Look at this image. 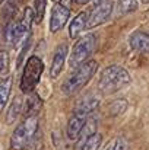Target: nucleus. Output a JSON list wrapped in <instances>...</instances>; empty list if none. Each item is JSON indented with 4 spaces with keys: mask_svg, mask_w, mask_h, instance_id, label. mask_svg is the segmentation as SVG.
<instances>
[{
    "mask_svg": "<svg viewBox=\"0 0 149 150\" xmlns=\"http://www.w3.org/2000/svg\"><path fill=\"white\" fill-rule=\"evenodd\" d=\"M130 47L139 52H149V35L145 32H135L130 35Z\"/></svg>",
    "mask_w": 149,
    "mask_h": 150,
    "instance_id": "nucleus-12",
    "label": "nucleus"
},
{
    "mask_svg": "<svg viewBox=\"0 0 149 150\" xmlns=\"http://www.w3.org/2000/svg\"><path fill=\"white\" fill-rule=\"evenodd\" d=\"M127 149H129V143L126 142V139L118 137V139H115V140L110 144V147L107 150H127Z\"/></svg>",
    "mask_w": 149,
    "mask_h": 150,
    "instance_id": "nucleus-23",
    "label": "nucleus"
},
{
    "mask_svg": "<svg viewBox=\"0 0 149 150\" xmlns=\"http://www.w3.org/2000/svg\"><path fill=\"white\" fill-rule=\"evenodd\" d=\"M22 1L24 0H7L6 1L4 9H3V16H4L6 21H12L13 19V16L18 12V9H19V6H21Z\"/></svg>",
    "mask_w": 149,
    "mask_h": 150,
    "instance_id": "nucleus-17",
    "label": "nucleus"
},
{
    "mask_svg": "<svg viewBox=\"0 0 149 150\" xmlns=\"http://www.w3.org/2000/svg\"><path fill=\"white\" fill-rule=\"evenodd\" d=\"M46 7H47V0H34L32 15H34V22H35V23H40V22L44 19Z\"/></svg>",
    "mask_w": 149,
    "mask_h": 150,
    "instance_id": "nucleus-18",
    "label": "nucleus"
},
{
    "mask_svg": "<svg viewBox=\"0 0 149 150\" xmlns=\"http://www.w3.org/2000/svg\"><path fill=\"white\" fill-rule=\"evenodd\" d=\"M101 134H97V133H94L91 137H88V140L82 144V147L81 150H97L99 147V144H101Z\"/></svg>",
    "mask_w": 149,
    "mask_h": 150,
    "instance_id": "nucleus-20",
    "label": "nucleus"
},
{
    "mask_svg": "<svg viewBox=\"0 0 149 150\" xmlns=\"http://www.w3.org/2000/svg\"><path fill=\"white\" fill-rule=\"evenodd\" d=\"M86 120L88 118L81 117L78 114H73L72 115V118L67 122V139L69 140H78L79 139V134H81L82 128L86 124Z\"/></svg>",
    "mask_w": 149,
    "mask_h": 150,
    "instance_id": "nucleus-10",
    "label": "nucleus"
},
{
    "mask_svg": "<svg viewBox=\"0 0 149 150\" xmlns=\"http://www.w3.org/2000/svg\"><path fill=\"white\" fill-rule=\"evenodd\" d=\"M86 21H88V15L85 12L79 13L72 22H70V26H69V37L70 38H76L85 28H86Z\"/></svg>",
    "mask_w": 149,
    "mask_h": 150,
    "instance_id": "nucleus-13",
    "label": "nucleus"
},
{
    "mask_svg": "<svg viewBox=\"0 0 149 150\" xmlns=\"http://www.w3.org/2000/svg\"><path fill=\"white\" fill-rule=\"evenodd\" d=\"M113 6H114L113 0H98L88 16L86 28H95L101 23H104L110 18L113 12Z\"/></svg>",
    "mask_w": 149,
    "mask_h": 150,
    "instance_id": "nucleus-7",
    "label": "nucleus"
},
{
    "mask_svg": "<svg viewBox=\"0 0 149 150\" xmlns=\"http://www.w3.org/2000/svg\"><path fill=\"white\" fill-rule=\"evenodd\" d=\"M97 48V37L94 34H88L85 37H82L73 47L72 54H70V66L72 67H78L81 64H83L89 55L95 51Z\"/></svg>",
    "mask_w": 149,
    "mask_h": 150,
    "instance_id": "nucleus-6",
    "label": "nucleus"
},
{
    "mask_svg": "<svg viewBox=\"0 0 149 150\" xmlns=\"http://www.w3.org/2000/svg\"><path fill=\"white\" fill-rule=\"evenodd\" d=\"M3 1H4V0H0V3H3Z\"/></svg>",
    "mask_w": 149,
    "mask_h": 150,
    "instance_id": "nucleus-26",
    "label": "nucleus"
},
{
    "mask_svg": "<svg viewBox=\"0 0 149 150\" xmlns=\"http://www.w3.org/2000/svg\"><path fill=\"white\" fill-rule=\"evenodd\" d=\"M43 70H44V64L38 57L32 55L26 61L24 73H22V79H21V91L24 93H29L35 89L43 74Z\"/></svg>",
    "mask_w": 149,
    "mask_h": 150,
    "instance_id": "nucleus-5",
    "label": "nucleus"
},
{
    "mask_svg": "<svg viewBox=\"0 0 149 150\" xmlns=\"http://www.w3.org/2000/svg\"><path fill=\"white\" fill-rule=\"evenodd\" d=\"M88 1H91V0H76V3H78V4H86Z\"/></svg>",
    "mask_w": 149,
    "mask_h": 150,
    "instance_id": "nucleus-24",
    "label": "nucleus"
},
{
    "mask_svg": "<svg viewBox=\"0 0 149 150\" xmlns=\"http://www.w3.org/2000/svg\"><path fill=\"white\" fill-rule=\"evenodd\" d=\"M138 9V0H118V10L121 15L132 13Z\"/></svg>",
    "mask_w": 149,
    "mask_h": 150,
    "instance_id": "nucleus-19",
    "label": "nucleus"
},
{
    "mask_svg": "<svg viewBox=\"0 0 149 150\" xmlns=\"http://www.w3.org/2000/svg\"><path fill=\"white\" fill-rule=\"evenodd\" d=\"M40 108H41V99L38 98V95H31L29 99L26 100V105H25V117L37 115Z\"/></svg>",
    "mask_w": 149,
    "mask_h": 150,
    "instance_id": "nucleus-16",
    "label": "nucleus"
},
{
    "mask_svg": "<svg viewBox=\"0 0 149 150\" xmlns=\"http://www.w3.org/2000/svg\"><path fill=\"white\" fill-rule=\"evenodd\" d=\"M98 106V99L95 96H85L78 102L76 108H75V112L73 114H78L81 117H85L88 118Z\"/></svg>",
    "mask_w": 149,
    "mask_h": 150,
    "instance_id": "nucleus-11",
    "label": "nucleus"
},
{
    "mask_svg": "<svg viewBox=\"0 0 149 150\" xmlns=\"http://www.w3.org/2000/svg\"><path fill=\"white\" fill-rule=\"evenodd\" d=\"M98 70L97 61H86L81 66H78L76 71L63 83V92L64 95H73L79 92L82 88L88 85V82L94 77V74Z\"/></svg>",
    "mask_w": 149,
    "mask_h": 150,
    "instance_id": "nucleus-2",
    "label": "nucleus"
},
{
    "mask_svg": "<svg viewBox=\"0 0 149 150\" xmlns=\"http://www.w3.org/2000/svg\"><path fill=\"white\" fill-rule=\"evenodd\" d=\"M38 128V118L37 115H28L25 117V120L15 128L12 140H10V146L13 150H24L28 143L32 140V137L35 136Z\"/></svg>",
    "mask_w": 149,
    "mask_h": 150,
    "instance_id": "nucleus-3",
    "label": "nucleus"
},
{
    "mask_svg": "<svg viewBox=\"0 0 149 150\" xmlns=\"http://www.w3.org/2000/svg\"><path fill=\"white\" fill-rule=\"evenodd\" d=\"M142 3H145V4H146V3H149V0H142Z\"/></svg>",
    "mask_w": 149,
    "mask_h": 150,
    "instance_id": "nucleus-25",
    "label": "nucleus"
},
{
    "mask_svg": "<svg viewBox=\"0 0 149 150\" xmlns=\"http://www.w3.org/2000/svg\"><path fill=\"white\" fill-rule=\"evenodd\" d=\"M12 85H13V80L12 77H6L0 82V112L3 111V108L6 106L7 100H9V95H10V91H12Z\"/></svg>",
    "mask_w": 149,
    "mask_h": 150,
    "instance_id": "nucleus-15",
    "label": "nucleus"
},
{
    "mask_svg": "<svg viewBox=\"0 0 149 150\" xmlns=\"http://www.w3.org/2000/svg\"><path fill=\"white\" fill-rule=\"evenodd\" d=\"M34 22V15L29 7L24 10V15L19 21H9V26L6 29V42L7 44H16L21 41L31 29V23Z\"/></svg>",
    "mask_w": 149,
    "mask_h": 150,
    "instance_id": "nucleus-4",
    "label": "nucleus"
},
{
    "mask_svg": "<svg viewBox=\"0 0 149 150\" xmlns=\"http://www.w3.org/2000/svg\"><path fill=\"white\" fill-rule=\"evenodd\" d=\"M70 18V9L61 3L56 4L51 10V18H50V31L51 32H58Z\"/></svg>",
    "mask_w": 149,
    "mask_h": 150,
    "instance_id": "nucleus-8",
    "label": "nucleus"
},
{
    "mask_svg": "<svg viewBox=\"0 0 149 150\" xmlns=\"http://www.w3.org/2000/svg\"><path fill=\"white\" fill-rule=\"evenodd\" d=\"M129 83H130V74L127 73L126 69H123L121 66H110L101 73L98 89L102 93L110 95L123 89Z\"/></svg>",
    "mask_w": 149,
    "mask_h": 150,
    "instance_id": "nucleus-1",
    "label": "nucleus"
},
{
    "mask_svg": "<svg viewBox=\"0 0 149 150\" xmlns=\"http://www.w3.org/2000/svg\"><path fill=\"white\" fill-rule=\"evenodd\" d=\"M127 108V102L124 99H117L114 100L111 105H110V114L111 115H120L126 111Z\"/></svg>",
    "mask_w": 149,
    "mask_h": 150,
    "instance_id": "nucleus-21",
    "label": "nucleus"
},
{
    "mask_svg": "<svg viewBox=\"0 0 149 150\" xmlns=\"http://www.w3.org/2000/svg\"><path fill=\"white\" fill-rule=\"evenodd\" d=\"M9 73V54L0 51V77H4Z\"/></svg>",
    "mask_w": 149,
    "mask_h": 150,
    "instance_id": "nucleus-22",
    "label": "nucleus"
},
{
    "mask_svg": "<svg viewBox=\"0 0 149 150\" xmlns=\"http://www.w3.org/2000/svg\"><path fill=\"white\" fill-rule=\"evenodd\" d=\"M22 109H24V102H22V99H21L19 96H16V98L13 99V102H12L9 111H7L6 122H7V124H13V122L16 121V118L22 114Z\"/></svg>",
    "mask_w": 149,
    "mask_h": 150,
    "instance_id": "nucleus-14",
    "label": "nucleus"
},
{
    "mask_svg": "<svg viewBox=\"0 0 149 150\" xmlns=\"http://www.w3.org/2000/svg\"><path fill=\"white\" fill-rule=\"evenodd\" d=\"M66 55H67V45L66 44H61L57 47V50L54 52V57H53V63H51V71H50V76L53 79L58 77V74L61 73V69L64 66V61H66Z\"/></svg>",
    "mask_w": 149,
    "mask_h": 150,
    "instance_id": "nucleus-9",
    "label": "nucleus"
}]
</instances>
